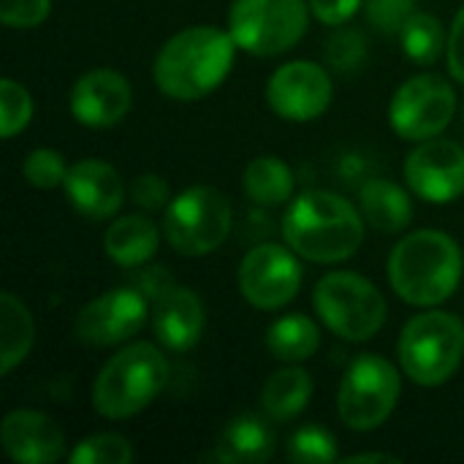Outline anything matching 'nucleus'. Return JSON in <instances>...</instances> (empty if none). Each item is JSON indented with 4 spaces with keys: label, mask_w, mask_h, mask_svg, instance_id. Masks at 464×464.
I'll return each instance as SVG.
<instances>
[{
    "label": "nucleus",
    "mask_w": 464,
    "mask_h": 464,
    "mask_svg": "<svg viewBox=\"0 0 464 464\" xmlns=\"http://www.w3.org/2000/svg\"><path fill=\"white\" fill-rule=\"evenodd\" d=\"M457 114V92L438 73L408 79L392 98L389 122L400 139L427 141L440 136Z\"/></svg>",
    "instance_id": "9d476101"
},
{
    "label": "nucleus",
    "mask_w": 464,
    "mask_h": 464,
    "mask_svg": "<svg viewBox=\"0 0 464 464\" xmlns=\"http://www.w3.org/2000/svg\"><path fill=\"white\" fill-rule=\"evenodd\" d=\"M277 451L272 427L261 416L231 419L215 443V459L223 464H261L269 462Z\"/></svg>",
    "instance_id": "6ab92c4d"
},
{
    "label": "nucleus",
    "mask_w": 464,
    "mask_h": 464,
    "mask_svg": "<svg viewBox=\"0 0 464 464\" xmlns=\"http://www.w3.org/2000/svg\"><path fill=\"white\" fill-rule=\"evenodd\" d=\"M400 392L402 381L397 367L378 353H362L351 362L337 392L340 421L353 432H372L389 421Z\"/></svg>",
    "instance_id": "1a4fd4ad"
},
{
    "label": "nucleus",
    "mask_w": 464,
    "mask_h": 464,
    "mask_svg": "<svg viewBox=\"0 0 464 464\" xmlns=\"http://www.w3.org/2000/svg\"><path fill=\"white\" fill-rule=\"evenodd\" d=\"M345 462H389V464H400V457H392V454H353V457H345Z\"/></svg>",
    "instance_id": "e433bc0d"
},
{
    "label": "nucleus",
    "mask_w": 464,
    "mask_h": 464,
    "mask_svg": "<svg viewBox=\"0 0 464 464\" xmlns=\"http://www.w3.org/2000/svg\"><path fill=\"white\" fill-rule=\"evenodd\" d=\"M332 76L324 65L310 60H291L280 65L269 84L266 101L272 111L288 122H313L332 103Z\"/></svg>",
    "instance_id": "ddd939ff"
},
{
    "label": "nucleus",
    "mask_w": 464,
    "mask_h": 464,
    "mask_svg": "<svg viewBox=\"0 0 464 464\" xmlns=\"http://www.w3.org/2000/svg\"><path fill=\"white\" fill-rule=\"evenodd\" d=\"M35 324L27 304L11 294H0V375H8L16 364H22L33 348Z\"/></svg>",
    "instance_id": "4be33fe9"
},
{
    "label": "nucleus",
    "mask_w": 464,
    "mask_h": 464,
    "mask_svg": "<svg viewBox=\"0 0 464 464\" xmlns=\"http://www.w3.org/2000/svg\"><path fill=\"white\" fill-rule=\"evenodd\" d=\"M364 215L340 193L307 190L283 218L285 245L313 264H340L364 242Z\"/></svg>",
    "instance_id": "f03ea898"
},
{
    "label": "nucleus",
    "mask_w": 464,
    "mask_h": 464,
    "mask_svg": "<svg viewBox=\"0 0 464 464\" xmlns=\"http://www.w3.org/2000/svg\"><path fill=\"white\" fill-rule=\"evenodd\" d=\"M0 443L16 464H54L65 457L63 430L38 411H11L0 424Z\"/></svg>",
    "instance_id": "dca6fc26"
},
{
    "label": "nucleus",
    "mask_w": 464,
    "mask_h": 464,
    "mask_svg": "<svg viewBox=\"0 0 464 464\" xmlns=\"http://www.w3.org/2000/svg\"><path fill=\"white\" fill-rule=\"evenodd\" d=\"M204 304L196 291L185 285H171L155 299L152 332L155 340L171 353H188L198 345L204 334Z\"/></svg>",
    "instance_id": "a211bd4d"
},
{
    "label": "nucleus",
    "mask_w": 464,
    "mask_h": 464,
    "mask_svg": "<svg viewBox=\"0 0 464 464\" xmlns=\"http://www.w3.org/2000/svg\"><path fill=\"white\" fill-rule=\"evenodd\" d=\"M133 446L117 432H101L76 443L68 454L71 464H128L133 462Z\"/></svg>",
    "instance_id": "bb28decb"
},
{
    "label": "nucleus",
    "mask_w": 464,
    "mask_h": 464,
    "mask_svg": "<svg viewBox=\"0 0 464 464\" xmlns=\"http://www.w3.org/2000/svg\"><path fill=\"white\" fill-rule=\"evenodd\" d=\"M359 207L370 228L381 234H400L413 220V201L405 188L392 179H370L359 190Z\"/></svg>",
    "instance_id": "aec40b11"
},
{
    "label": "nucleus",
    "mask_w": 464,
    "mask_h": 464,
    "mask_svg": "<svg viewBox=\"0 0 464 464\" xmlns=\"http://www.w3.org/2000/svg\"><path fill=\"white\" fill-rule=\"evenodd\" d=\"M462 280L459 245L435 228L408 234L389 256V283L413 307H435L451 299Z\"/></svg>",
    "instance_id": "7ed1b4c3"
},
{
    "label": "nucleus",
    "mask_w": 464,
    "mask_h": 464,
    "mask_svg": "<svg viewBox=\"0 0 464 464\" xmlns=\"http://www.w3.org/2000/svg\"><path fill=\"white\" fill-rule=\"evenodd\" d=\"M130 196L144 212H160L171 204L169 182L160 174H139L130 185Z\"/></svg>",
    "instance_id": "72a5a7b5"
},
{
    "label": "nucleus",
    "mask_w": 464,
    "mask_h": 464,
    "mask_svg": "<svg viewBox=\"0 0 464 464\" xmlns=\"http://www.w3.org/2000/svg\"><path fill=\"white\" fill-rule=\"evenodd\" d=\"M239 291L256 310H280L302 288V266L283 245H258L239 264Z\"/></svg>",
    "instance_id": "f8f14e48"
},
{
    "label": "nucleus",
    "mask_w": 464,
    "mask_h": 464,
    "mask_svg": "<svg viewBox=\"0 0 464 464\" xmlns=\"http://www.w3.org/2000/svg\"><path fill=\"white\" fill-rule=\"evenodd\" d=\"M158 226L144 215H125L114 220L103 234V250L106 256L125 269L144 266L158 253Z\"/></svg>",
    "instance_id": "412c9836"
},
{
    "label": "nucleus",
    "mask_w": 464,
    "mask_h": 464,
    "mask_svg": "<svg viewBox=\"0 0 464 464\" xmlns=\"http://www.w3.org/2000/svg\"><path fill=\"white\" fill-rule=\"evenodd\" d=\"M419 0H364V14L370 24L386 35H394L416 14Z\"/></svg>",
    "instance_id": "2f4dec72"
},
{
    "label": "nucleus",
    "mask_w": 464,
    "mask_h": 464,
    "mask_svg": "<svg viewBox=\"0 0 464 464\" xmlns=\"http://www.w3.org/2000/svg\"><path fill=\"white\" fill-rule=\"evenodd\" d=\"M22 174H24L30 188H35V190H54V188H60L65 182L68 166H65V158L57 150L38 147V150H33L24 158Z\"/></svg>",
    "instance_id": "7c9ffc66"
},
{
    "label": "nucleus",
    "mask_w": 464,
    "mask_h": 464,
    "mask_svg": "<svg viewBox=\"0 0 464 464\" xmlns=\"http://www.w3.org/2000/svg\"><path fill=\"white\" fill-rule=\"evenodd\" d=\"M231 223L234 209L228 196L212 185H193L166 207L163 237L179 256L201 258L226 242Z\"/></svg>",
    "instance_id": "0eeeda50"
},
{
    "label": "nucleus",
    "mask_w": 464,
    "mask_h": 464,
    "mask_svg": "<svg viewBox=\"0 0 464 464\" xmlns=\"http://www.w3.org/2000/svg\"><path fill=\"white\" fill-rule=\"evenodd\" d=\"M446 57H449V73L464 84V5L459 8L451 33H449V46H446Z\"/></svg>",
    "instance_id": "c9c22d12"
},
{
    "label": "nucleus",
    "mask_w": 464,
    "mask_h": 464,
    "mask_svg": "<svg viewBox=\"0 0 464 464\" xmlns=\"http://www.w3.org/2000/svg\"><path fill=\"white\" fill-rule=\"evenodd\" d=\"M33 117V98L24 84L14 79L0 82V133L3 139H14L30 125Z\"/></svg>",
    "instance_id": "cd10ccee"
},
{
    "label": "nucleus",
    "mask_w": 464,
    "mask_h": 464,
    "mask_svg": "<svg viewBox=\"0 0 464 464\" xmlns=\"http://www.w3.org/2000/svg\"><path fill=\"white\" fill-rule=\"evenodd\" d=\"M71 114L84 128H111L133 106L130 82L114 68H92L82 73L68 98Z\"/></svg>",
    "instance_id": "2eb2a0df"
},
{
    "label": "nucleus",
    "mask_w": 464,
    "mask_h": 464,
    "mask_svg": "<svg viewBox=\"0 0 464 464\" xmlns=\"http://www.w3.org/2000/svg\"><path fill=\"white\" fill-rule=\"evenodd\" d=\"M147 294L139 288H111L87 302L73 321L79 343L92 348H111L128 343L147 324Z\"/></svg>",
    "instance_id": "9b49d317"
},
{
    "label": "nucleus",
    "mask_w": 464,
    "mask_h": 464,
    "mask_svg": "<svg viewBox=\"0 0 464 464\" xmlns=\"http://www.w3.org/2000/svg\"><path fill=\"white\" fill-rule=\"evenodd\" d=\"M400 364L405 375L427 389L443 386L462 364L464 321L451 313H421L400 334Z\"/></svg>",
    "instance_id": "39448f33"
},
{
    "label": "nucleus",
    "mask_w": 464,
    "mask_h": 464,
    "mask_svg": "<svg viewBox=\"0 0 464 464\" xmlns=\"http://www.w3.org/2000/svg\"><path fill=\"white\" fill-rule=\"evenodd\" d=\"M405 182L421 201L449 204L464 193V150L449 139L416 141L405 158Z\"/></svg>",
    "instance_id": "4468645a"
},
{
    "label": "nucleus",
    "mask_w": 464,
    "mask_h": 464,
    "mask_svg": "<svg viewBox=\"0 0 464 464\" xmlns=\"http://www.w3.org/2000/svg\"><path fill=\"white\" fill-rule=\"evenodd\" d=\"M307 19L310 3L304 0H234L228 33L242 52L277 57L304 38Z\"/></svg>",
    "instance_id": "6e6552de"
},
{
    "label": "nucleus",
    "mask_w": 464,
    "mask_h": 464,
    "mask_svg": "<svg viewBox=\"0 0 464 464\" xmlns=\"http://www.w3.org/2000/svg\"><path fill=\"white\" fill-rule=\"evenodd\" d=\"M400 41H402L405 57L411 63H416V65L438 63L443 49L449 46V38H446V30H443L440 19L427 14V11H416L405 22V27L400 30Z\"/></svg>",
    "instance_id": "a878e982"
},
{
    "label": "nucleus",
    "mask_w": 464,
    "mask_h": 464,
    "mask_svg": "<svg viewBox=\"0 0 464 464\" xmlns=\"http://www.w3.org/2000/svg\"><path fill=\"white\" fill-rule=\"evenodd\" d=\"M318 318L332 334L348 343L372 340L386 324L383 294L356 272H329L313 291Z\"/></svg>",
    "instance_id": "423d86ee"
},
{
    "label": "nucleus",
    "mask_w": 464,
    "mask_h": 464,
    "mask_svg": "<svg viewBox=\"0 0 464 464\" xmlns=\"http://www.w3.org/2000/svg\"><path fill=\"white\" fill-rule=\"evenodd\" d=\"M324 54H326V63L334 71L353 73L364 63V57H367V41H364V35L356 27H343L340 24V30H334L326 38Z\"/></svg>",
    "instance_id": "c756f323"
},
{
    "label": "nucleus",
    "mask_w": 464,
    "mask_h": 464,
    "mask_svg": "<svg viewBox=\"0 0 464 464\" xmlns=\"http://www.w3.org/2000/svg\"><path fill=\"white\" fill-rule=\"evenodd\" d=\"M52 11V0H0V22L8 27H38Z\"/></svg>",
    "instance_id": "473e14b6"
},
{
    "label": "nucleus",
    "mask_w": 464,
    "mask_h": 464,
    "mask_svg": "<svg viewBox=\"0 0 464 464\" xmlns=\"http://www.w3.org/2000/svg\"><path fill=\"white\" fill-rule=\"evenodd\" d=\"M169 359L152 343H130L114 353L92 383V405L103 419L120 421L150 408L169 386Z\"/></svg>",
    "instance_id": "20e7f679"
},
{
    "label": "nucleus",
    "mask_w": 464,
    "mask_h": 464,
    "mask_svg": "<svg viewBox=\"0 0 464 464\" xmlns=\"http://www.w3.org/2000/svg\"><path fill=\"white\" fill-rule=\"evenodd\" d=\"M307 3H310V11L315 14V19L324 24H332V27L345 24L364 5V0H307Z\"/></svg>",
    "instance_id": "f704fd0d"
},
{
    "label": "nucleus",
    "mask_w": 464,
    "mask_h": 464,
    "mask_svg": "<svg viewBox=\"0 0 464 464\" xmlns=\"http://www.w3.org/2000/svg\"><path fill=\"white\" fill-rule=\"evenodd\" d=\"M310 397L313 378L299 367H285L266 378L261 389V408L272 421H291L310 405Z\"/></svg>",
    "instance_id": "5701e85b"
},
{
    "label": "nucleus",
    "mask_w": 464,
    "mask_h": 464,
    "mask_svg": "<svg viewBox=\"0 0 464 464\" xmlns=\"http://www.w3.org/2000/svg\"><path fill=\"white\" fill-rule=\"evenodd\" d=\"M245 193L261 207H280L294 193V171L275 155L253 158L245 169Z\"/></svg>",
    "instance_id": "393cba45"
},
{
    "label": "nucleus",
    "mask_w": 464,
    "mask_h": 464,
    "mask_svg": "<svg viewBox=\"0 0 464 464\" xmlns=\"http://www.w3.org/2000/svg\"><path fill=\"white\" fill-rule=\"evenodd\" d=\"M288 459L296 464H332L340 459L337 440L321 427H304L288 440Z\"/></svg>",
    "instance_id": "c85d7f7f"
},
{
    "label": "nucleus",
    "mask_w": 464,
    "mask_h": 464,
    "mask_svg": "<svg viewBox=\"0 0 464 464\" xmlns=\"http://www.w3.org/2000/svg\"><path fill=\"white\" fill-rule=\"evenodd\" d=\"M63 188L73 209L90 220H106L117 215L125 201V185L120 171L98 158L76 160L73 166H68Z\"/></svg>",
    "instance_id": "f3484780"
},
{
    "label": "nucleus",
    "mask_w": 464,
    "mask_h": 464,
    "mask_svg": "<svg viewBox=\"0 0 464 464\" xmlns=\"http://www.w3.org/2000/svg\"><path fill=\"white\" fill-rule=\"evenodd\" d=\"M266 348L280 362H307L321 348V329L307 315H283L269 326Z\"/></svg>",
    "instance_id": "b1692460"
},
{
    "label": "nucleus",
    "mask_w": 464,
    "mask_h": 464,
    "mask_svg": "<svg viewBox=\"0 0 464 464\" xmlns=\"http://www.w3.org/2000/svg\"><path fill=\"white\" fill-rule=\"evenodd\" d=\"M234 54L237 41L231 33L212 24L185 27L160 46L152 65L155 84L171 101L207 98L226 82Z\"/></svg>",
    "instance_id": "f257e3e1"
}]
</instances>
